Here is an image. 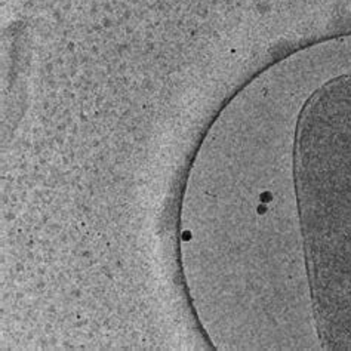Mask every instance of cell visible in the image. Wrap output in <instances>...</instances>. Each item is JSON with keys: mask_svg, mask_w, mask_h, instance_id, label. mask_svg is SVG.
<instances>
[{"mask_svg": "<svg viewBox=\"0 0 351 351\" xmlns=\"http://www.w3.org/2000/svg\"><path fill=\"white\" fill-rule=\"evenodd\" d=\"M293 173L322 343L351 351V75L304 106Z\"/></svg>", "mask_w": 351, "mask_h": 351, "instance_id": "obj_1", "label": "cell"}]
</instances>
